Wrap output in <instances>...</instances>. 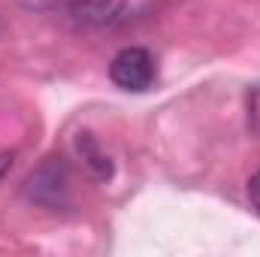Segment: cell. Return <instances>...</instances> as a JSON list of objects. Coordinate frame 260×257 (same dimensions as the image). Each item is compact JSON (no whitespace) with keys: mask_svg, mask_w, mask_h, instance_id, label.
Instances as JSON below:
<instances>
[{"mask_svg":"<svg viewBox=\"0 0 260 257\" xmlns=\"http://www.w3.org/2000/svg\"><path fill=\"white\" fill-rule=\"evenodd\" d=\"M109 79H112V85L121 88V91L142 94V91H148V88L154 85V79H157V64H154V58H151L148 49H142V46H127V49H121V52L112 58V64H109Z\"/></svg>","mask_w":260,"mask_h":257,"instance_id":"cell-1","label":"cell"},{"mask_svg":"<svg viewBox=\"0 0 260 257\" xmlns=\"http://www.w3.org/2000/svg\"><path fill=\"white\" fill-rule=\"evenodd\" d=\"M76 151H79V157H82V164L94 173V179H100V182H106V179H112V160H109V154L103 151V145L94 139V133H88V130H82L79 136H76Z\"/></svg>","mask_w":260,"mask_h":257,"instance_id":"cell-4","label":"cell"},{"mask_svg":"<svg viewBox=\"0 0 260 257\" xmlns=\"http://www.w3.org/2000/svg\"><path fill=\"white\" fill-rule=\"evenodd\" d=\"M9 167H12V157H9L6 151H0V179L9 173Z\"/></svg>","mask_w":260,"mask_h":257,"instance_id":"cell-7","label":"cell"},{"mask_svg":"<svg viewBox=\"0 0 260 257\" xmlns=\"http://www.w3.org/2000/svg\"><path fill=\"white\" fill-rule=\"evenodd\" d=\"M127 0H70V15L82 27H109L121 18Z\"/></svg>","mask_w":260,"mask_h":257,"instance_id":"cell-3","label":"cell"},{"mask_svg":"<svg viewBox=\"0 0 260 257\" xmlns=\"http://www.w3.org/2000/svg\"><path fill=\"white\" fill-rule=\"evenodd\" d=\"M27 194L43 206H64L70 194V173L61 157H49L37 173L27 179Z\"/></svg>","mask_w":260,"mask_h":257,"instance_id":"cell-2","label":"cell"},{"mask_svg":"<svg viewBox=\"0 0 260 257\" xmlns=\"http://www.w3.org/2000/svg\"><path fill=\"white\" fill-rule=\"evenodd\" d=\"M248 121H251V127L260 133V88H254V91L248 94Z\"/></svg>","mask_w":260,"mask_h":257,"instance_id":"cell-5","label":"cell"},{"mask_svg":"<svg viewBox=\"0 0 260 257\" xmlns=\"http://www.w3.org/2000/svg\"><path fill=\"white\" fill-rule=\"evenodd\" d=\"M248 200H251L254 212L260 215V173H254V176H251V182H248Z\"/></svg>","mask_w":260,"mask_h":257,"instance_id":"cell-6","label":"cell"}]
</instances>
